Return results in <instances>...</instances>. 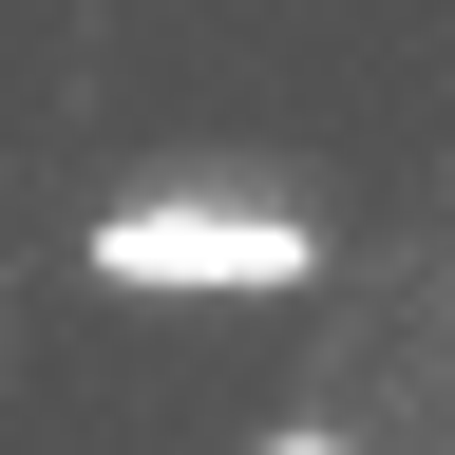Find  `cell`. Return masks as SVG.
Instances as JSON below:
<instances>
[{
  "instance_id": "cell-1",
  "label": "cell",
  "mask_w": 455,
  "mask_h": 455,
  "mask_svg": "<svg viewBox=\"0 0 455 455\" xmlns=\"http://www.w3.org/2000/svg\"><path fill=\"white\" fill-rule=\"evenodd\" d=\"M95 266H114V284H304L323 247H304L284 209H114Z\"/></svg>"
},
{
  "instance_id": "cell-2",
  "label": "cell",
  "mask_w": 455,
  "mask_h": 455,
  "mask_svg": "<svg viewBox=\"0 0 455 455\" xmlns=\"http://www.w3.org/2000/svg\"><path fill=\"white\" fill-rule=\"evenodd\" d=\"M266 455H341V436H266Z\"/></svg>"
}]
</instances>
